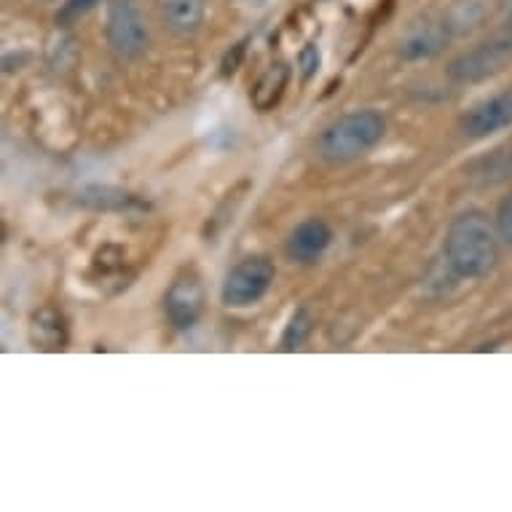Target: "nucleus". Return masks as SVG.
<instances>
[{"instance_id":"f257e3e1","label":"nucleus","mask_w":512,"mask_h":512,"mask_svg":"<svg viewBox=\"0 0 512 512\" xmlns=\"http://www.w3.org/2000/svg\"><path fill=\"white\" fill-rule=\"evenodd\" d=\"M499 234L480 210H467L451 220L445 231L443 255L456 277L483 279L499 263Z\"/></svg>"},{"instance_id":"f03ea898","label":"nucleus","mask_w":512,"mask_h":512,"mask_svg":"<svg viewBox=\"0 0 512 512\" xmlns=\"http://www.w3.org/2000/svg\"><path fill=\"white\" fill-rule=\"evenodd\" d=\"M387 137V118L376 108L349 110L317 137L319 159L330 167H344L368 156Z\"/></svg>"},{"instance_id":"7ed1b4c3","label":"nucleus","mask_w":512,"mask_h":512,"mask_svg":"<svg viewBox=\"0 0 512 512\" xmlns=\"http://www.w3.org/2000/svg\"><path fill=\"white\" fill-rule=\"evenodd\" d=\"M105 38L118 59L143 57L151 46V30L137 0H110L105 19Z\"/></svg>"},{"instance_id":"20e7f679","label":"nucleus","mask_w":512,"mask_h":512,"mask_svg":"<svg viewBox=\"0 0 512 512\" xmlns=\"http://www.w3.org/2000/svg\"><path fill=\"white\" fill-rule=\"evenodd\" d=\"M274 279H277L274 263L263 255H250L226 274L220 287V301L228 309H250L269 295Z\"/></svg>"},{"instance_id":"39448f33","label":"nucleus","mask_w":512,"mask_h":512,"mask_svg":"<svg viewBox=\"0 0 512 512\" xmlns=\"http://www.w3.org/2000/svg\"><path fill=\"white\" fill-rule=\"evenodd\" d=\"M512 62V41L504 35V38H496V41L480 43L475 49L464 51L459 57L448 65V78L454 84L470 86V84H483L488 78L499 76L507 65Z\"/></svg>"},{"instance_id":"423d86ee","label":"nucleus","mask_w":512,"mask_h":512,"mask_svg":"<svg viewBox=\"0 0 512 512\" xmlns=\"http://www.w3.org/2000/svg\"><path fill=\"white\" fill-rule=\"evenodd\" d=\"M204 306H207V293H204L202 279L196 277L194 271L180 274L164 295V314H167L169 325L180 333L199 325Z\"/></svg>"},{"instance_id":"0eeeda50","label":"nucleus","mask_w":512,"mask_h":512,"mask_svg":"<svg viewBox=\"0 0 512 512\" xmlns=\"http://www.w3.org/2000/svg\"><path fill=\"white\" fill-rule=\"evenodd\" d=\"M451 30L445 25V17H419L405 27L400 41H397V54L405 62H427L437 57L440 51L451 43Z\"/></svg>"},{"instance_id":"6e6552de","label":"nucleus","mask_w":512,"mask_h":512,"mask_svg":"<svg viewBox=\"0 0 512 512\" xmlns=\"http://www.w3.org/2000/svg\"><path fill=\"white\" fill-rule=\"evenodd\" d=\"M462 135L470 140H486V137L512 126V94H494L488 100L472 105L459 121Z\"/></svg>"},{"instance_id":"1a4fd4ad","label":"nucleus","mask_w":512,"mask_h":512,"mask_svg":"<svg viewBox=\"0 0 512 512\" xmlns=\"http://www.w3.org/2000/svg\"><path fill=\"white\" fill-rule=\"evenodd\" d=\"M333 244V228L319 218H309L293 228V234L287 236L285 252L287 258L301 266H314V263L330 250Z\"/></svg>"},{"instance_id":"9d476101","label":"nucleus","mask_w":512,"mask_h":512,"mask_svg":"<svg viewBox=\"0 0 512 512\" xmlns=\"http://www.w3.org/2000/svg\"><path fill=\"white\" fill-rule=\"evenodd\" d=\"M159 17L172 35L191 38L202 30L207 0H159Z\"/></svg>"},{"instance_id":"9b49d317","label":"nucleus","mask_w":512,"mask_h":512,"mask_svg":"<svg viewBox=\"0 0 512 512\" xmlns=\"http://www.w3.org/2000/svg\"><path fill=\"white\" fill-rule=\"evenodd\" d=\"M30 341L43 352H62L68 349L70 328L68 319L54 306H41L30 317Z\"/></svg>"},{"instance_id":"f8f14e48","label":"nucleus","mask_w":512,"mask_h":512,"mask_svg":"<svg viewBox=\"0 0 512 512\" xmlns=\"http://www.w3.org/2000/svg\"><path fill=\"white\" fill-rule=\"evenodd\" d=\"M290 78H293V70H290L287 62H274V65H269L250 89L252 108L258 110V113H271L282 102V97H285Z\"/></svg>"},{"instance_id":"ddd939ff","label":"nucleus","mask_w":512,"mask_h":512,"mask_svg":"<svg viewBox=\"0 0 512 512\" xmlns=\"http://www.w3.org/2000/svg\"><path fill=\"white\" fill-rule=\"evenodd\" d=\"M78 204H84L89 210H126V207H135L137 199L129 191L121 188H110V185H89L78 194Z\"/></svg>"},{"instance_id":"4468645a","label":"nucleus","mask_w":512,"mask_h":512,"mask_svg":"<svg viewBox=\"0 0 512 512\" xmlns=\"http://www.w3.org/2000/svg\"><path fill=\"white\" fill-rule=\"evenodd\" d=\"M445 25L451 30L454 38L459 35H470L472 30H478L483 25V19H486V6L480 3V0H459L454 3L451 9L445 11Z\"/></svg>"},{"instance_id":"2eb2a0df","label":"nucleus","mask_w":512,"mask_h":512,"mask_svg":"<svg viewBox=\"0 0 512 512\" xmlns=\"http://www.w3.org/2000/svg\"><path fill=\"white\" fill-rule=\"evenodd\" d=\"M512 175V151H494L475 164V177L480 185H496Z\"/></svg>"},{"instance_id":"dca6fc26","label":"nucleus","mask_w":512,"mask_h":512,"mask_svg":"<svg viewBox=\"0 0 512 512\" xmlns=\"http://www.w3.org/2000/svg\"><path fill=\"white\" fill-rule=\"evenodd\" d=\"M311 325H314V319H311L309 309H298L290 317V322L285 325V333H282V349L285 352H295V349H301L306 344V338L311 336Z\"/></svg>"},{"instance_id":"f3484780","label":"nucleus","mask_w":512,"mask_h":512,"mask_svg":"<svg viewBox=\"0 0 512 512\" xmlns=\"http://www.w3.org/2000/svg\"><path fill=\"white\" fill-rule=\"evenodd\" d=\"M97 3H100V0H68V3L59 9L57 22L62 27H70L73 22H76V19L86 17V14H89V11H92Z\"/></svg>"},{"instance_id":"a211bd4d","label":"nucleus","mask_w":512,"mask_h":512,"mask_svg":"<svg viewBox=\"0 0 512 512\" xmlns=\"http://www.w3.org/2000/svg\"><path fill=\"white\" fill-rule=\"evenodd\" d=\"M496 234L507 247H512V194L504 196L499 210H496Z\"/></svg>"},{"instance_id":"6ab92c4d","label":"nucleus","mask_w":512,"mask_h":512,"mask_svg":"<svg viewBox=\"0 0 512 512\" xmlns=\"http://www.w3.org/2000/svg\"><path fill=\"white\" fill-rule=\"evenodd\" d=\"M298 68H301L303 81H309V78L317 76L319 70V49L314 43H306V49L298 54Z\"/></svg>"},{"instance_id":"aec40b11","label":"nucleus","mask_w":512,"mask_h":512,"mask_svg":"<svg viewBox=\"0 0 512 512\" xmlns=\"http://www.w3.org/2000/svg\"><path fill=\"white\" fill-rule=\"evenodd\" d=\"M504 35L512 41V9H510V17H507V30H504Z\"/></svg>"},{"instance_id":"412c9836","label":"nucleus","mask_w":512,"mask_h":512,"mask_svg":"<svg viewBox=\"0 0 512 512\" xmlns=\"http://www.w3.org/2000/svg\"><path fill=\"white\" fill-rule=\"evenodd\" d=\"M244 3H250V6H269L271 0H244Z\"/></svg>"},{"instance_id":"4be33fe9","label":"nucleus","mask_w":512,"mask_h":512,"mask_svg":"<svg viewBox=\"0 0 512 512\" xmlns=\"http://www.w3.org/2000/svg\"><path fill=\"white\" fill-rule=\"evenodd\" d=\"M46 3H57V0H46Z\"/></svg>"},{"instance_id":"5701e85b","label":"nucleus","mask_w":512,"mask_h":512,"mask_svg":"<svg viewBox=\"0 0 512 512\" xmlns=\"http://www.w3.org/2000/svg\"><path fill=\"white\" fill-rule=\"evenodd\" d=\"M510 3H512V0H510Z\"/></svg>"}]
</instances>
